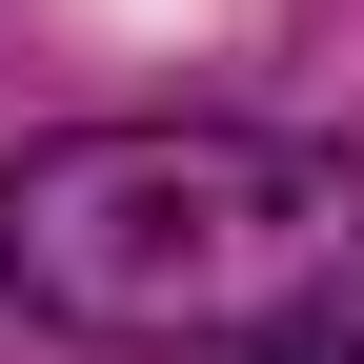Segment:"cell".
I'll return each instance as SVG.
<instances>
[{
  "instance_id": "2",
  "label": "cell",
  "mask_w": 364,
  "mask_h": 364,
  "mask_svg": "<svg viewBox=\"0 0 364 364\" xmlns=\"http://www.w3.org/2000/svg\"><path fill=\"white\" fill-rule=\"evenodd\" d=\"M243 364H364V324H344V304H304V324H263Z\"/></svg>"
},
{
  "instance_id": "1",
  "label": "cell",
  "mask_w": 364,
  "mask_h": 364,
  "mask_svg": "<svg viewBox=\"0 0 364 364\" xmlns=\"http://www.w3.org/2000/svg\"><path fill=\"white\" fill-rule=\"evenodd\" d=\"M0 284L81 344H263L364 304V182L263 122H81L0 162Z\"/></svg>"
}]
</instances>
